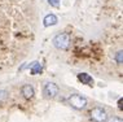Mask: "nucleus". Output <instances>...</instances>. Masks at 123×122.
<instances>
[{"instance_id": "obj_1", "label": "nucleus", "mask_w": 123, "mask_h": 122, "mask_svg": "<svg viewBox=\"0 0 123 122\" xmlns=\"http://www.w3.org/2000/svg\"><path fill=\"white\" fill-rule=\"evenodd\" d=\"M38 30L32 0H0V75L29 55Z\"/></svg>"}, {"instance_id": "obj_2", "label": "nucleus", "mask_w": 123, "mask_h": 122, "mask_svg": "<svg viewBox=\"0 0 123 122\" xmlns=\"http://www.w3.org/2000/svg\"><path fill=\"white\" fill-rule=\"evenodd\" d=\"M71 37L68 31H61L53 38V44L60 51H69L71 47Z\"/></svg>"}, {"instance_id": "obj_3", "label": "nucleus", "mask_w": 123, "mask_h": 122, "mask_svg": "<svg viewBox=\"0 0 123 122\" xmlns=\"http://www.w3.org/2000/svg\"><path fill=\"white\" fill-rule=\"evenodd\" d=\"M89 117L95 122H106L108 121V113H106V110L104 108H100V107L92 108L89 110Z\"/></svg>"}, {"instance_id": "obj_4", "label": "nucleus", "mask_w": 123, "mask_h": 122, "mask_svg": "<svg viewBox=\"0 0 123 122\" xmlns=\"http://www.w3.org/2000/svg\"><path fill=\"white\" fill-rule=\"evenodd\" d=\"M69 104L73 105L74 108H76V109H83V108L87 107L88 101H87V99L80 96V95L73 94V95L69 96Z\"/></svg>"}, {"instance_id": "obj_5", "label": "nucleus", "mask_w": 123, "mask_h": 122, "mask_svg": "<svg viewBox=\"0 0 123 122\" xmlns=\"http://www.w3.org/2000/svg\"><path fill=\"white\" fill-rule=\"evenodd\" d=\"M58 91H60L58 86L56 83H53V82H48V83H45L44 87H43V95H44V97H47V99L55 97L56 95L58 94Z\"/></svg>"}, {"instance_id": "obj_6", "label": "nucleus", "mask_w": 123, "mask_h": 122, "mask_svg": "<svg viewBox=\"0 0 123 122\" xmlns=\"http://www.w3.org/2000/svg\"><path fill=\"white\" fill-rule=\"evenodd\" d=\"M21 94H22V96H24L25 99L30 100L31 97H34L35 90H34V87H32L31 84H24L21 87Z\"/></svg>"}, {"instance_id": "obj_7", "label": "nucleus", "mask_w": 123, "mask_h": 122, "mask_svg": "<svg viewBox=\"0 0 123 122\" xmlns=\"http://www.w3.org/2000/svg\"><path fill=\"white\" fill-rule=\"evenodd\" d=\"M78 79L82 82V83H86V84H92V78L89 77L87 73H80L78 75Z\"/></svg>"}, {"instance_id": "obj_8", "label": "nucleus", "mask_w": 123, "mask_h": 122, "mask_svg": "<svg viewBox=\"0 0 123 122\" xmlns=\"http://www.w3.org/2000/svg\"><path fill=\"white\" fill-rule=\"evenodd\" d=\"M55 24H57V17L55 14H48L44 19V25L49 26V25H55Z\"/></svg>"}, {"instance_id": "obj_9", "label": "nucleus", "mask_w": 123, "mask_h": 122, "mask_svg": "<svg viewBox=\"0 0 123 122\" xmlns=\"http://www.w3.org/2000/svg\"><path fill=\"white\" fill-rule=\"evenodd\" d=\"M6 91H0V103H4V101L6 100Z\"/></svg>"}, {"instance_id": "obj_10", "label": "nucleus", "mask_w": 123, "mask_h": 122, "mask_svg": "<svg viewBox=\"0 0 123 122\" xmlns=\"http://www.w3.org/2000/svg\"><path fill=\"white\" fill-rule=\"evenodd\" d=\"M48 3H49V4H51L52 6H58L60 0H48Z\"/></svg>"}, {"instance_id": "obj_11", "label": "nucleus", "mask_w": 123, "mask_h": 122, "mask_svg": "<svg viewBox=\"0 0 123 122\" xmlns=\"http://www.w3.org/2000/svg\"><path fill=\"white\" fill-rule=\"evenodd\" d=\"M108 122H122V118H119V117H111Z\"/></svg>"}]
</instances>
